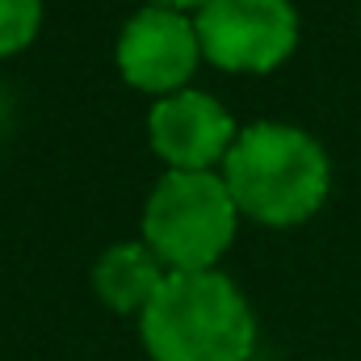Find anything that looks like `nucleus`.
<instances>
[{
    "label": "nucleus",
    "mask_w": 361,
    "mask_h": 361,
    "mask_svg": "<svg viewBox=\"0 0 361 361\" xmlns=\"http://www.w3.org/2000/svg\"><path fill=\"white\" fill-rule=\"evenodd\" d=\"M223 185L240 214L265 227H294L328 202L332 164L315 135L286 122H252L223 156Z\"/></svg>",
    "instance_id": "1"
},
{
    "label": "nucleus",
    "mask_w": 361,
    "mask_h": 361,
    "mask_svg": "<svg viewBox=\"0 0 361 361\" xmlns=\"http://www.w3.org/2000/svg\"><path fill=\"white\" fill-rule=\"evenodd\" d=\"M152 361H252L257 315L223 269L169 273L139 315Z\"/></svg>",
    "instance_id": "2"
},
{
    "label": "nucleus",
    "mask_w": 361,
    "mask_h": 361,
    "mask_svg": "<svg viewBox=\"0 0 361 361\" xmlns=\"http://www.w3.org/2000/svg\"><path fill=\"white\" fill-rule=\"evenodd\" d=\"M235 227L240 210L214 173H164L143 206V244L169 273L214 269Z\"/></svg>",
    "instance_id": "3"
},
{
    "label": "nucleus",
    "mask_w": 361,
    "mask_h": 361,
    "mask_svg": "<svg viewBox=\"0 0 361 361\" xmlns=\"http://www.w3.org/2000/svg\"><path fill=\"white\" fill-rule=\"evenodd\" d=\"M202 59L223 72H273L298 47L290 0H210L193 13Z\"/></svg>",
    "instance_id": "4"
},
{
    "label": "nucleus",
    "mask_w": 361,
    "mask_h": 361,
    "mask_svg": "<svg viewBox=\"0 0 361 361\" xmlns=\"http://www.w3.org/2000/svg\"><path fill=\"white\" fill-rule=\"evenodd\" d=\"M118 72L130 89L173 97V92L189 89L202 47H197V30L193 17L177 13V8H160V4H143L118 34L114 47Z\"/></svg>",
    "instance_id": "5"
},
{
    "label": "nucleus",
    "mask_w": 361,
    "mask_h": 361,
    "mask_svg": "<svg viewBox=\"0 0 361 361\" xmlns=\"http://www.w3.org/2000/svg\"><path fill=\"white\" fill-rule=\"evenodd\" d=\"M235 118L231 109L202 89H180L160 97L147 114V139L152 152L169 164V173H210L231 143H235Z\"/></svg>",
    "instance_id": "6"
},
{
    "label": "nucleus",
    "mask_w": 361,
    "mask_h": 361,
    "mask_svg": "<svg viewBox=\"0 0 361 361\" xmlns=\"http://www.w3.org/2000/svg\"><path fill=\"white\" fill-rule=\"evenodd\" d=\"M169 269L147 244H109L92 265L97 298L118 315H143V307L156 298Z\"/></svg>",
    "instance_id": "7"
},
{
    "label": "nucleus",
    "mask_w": 361,
    "mask_h": 361,
    "mask_svg": "<svg viewBox=\"0 0 361 361\" xmlns=\"http://www.w3.org/2000/svg\"><path fill=\"white\" fill-rule=\"evenodd\" d=\"M42 0H0V59L25 51L38 38Z\"/></svg>",
    "instance_id": "8"
},
{
    "label": "nucleus",
    "mask_w": 361,
    "mask_h": 361,
    "mask_svg": "<svg viewBox=\"0 0 361 361\" xmlns=\"http://www.w3.org/2000/svg\"><path fill=\"white\" fill-rule=\"evenodd\" d=\"M147 4H160V8H177V13H189V8H193V13H197V8H202V4H210V0H147Z\"/></svg>",
    "instance_id": "9"
}]
</instances>
